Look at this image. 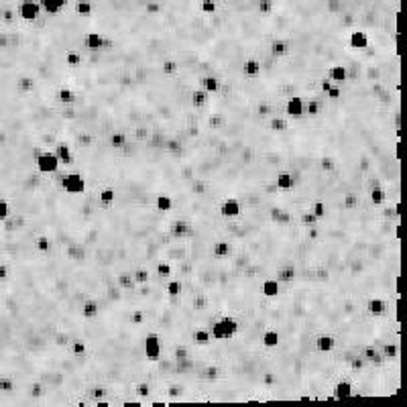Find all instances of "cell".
Listing matches in <instances>:
<instances>
[{"label": "cell", "instance_id": "obj_1", "mask_svg": "<svg viewBox=\"0 0 407 407\" xmlns=\"http://www.w3.org/2000/svg\"><path fill=\"white\" fill-rule=\"evenodd\" d=\"M167 232L173 240H189V238L196 237L194 224H191V220L186 218V216H177V218L171 220L169 226H167Z\"/></svg>", "mask_w": 407, "mask_h": 407}, {"label": "cell", "instance_id": "obj_2", "mask_svg": "<svg viewBox=\"0 0 407 407\" xmlns=\"http://www.w3.org/2000/svg\"><path fill=\"white\" fill-rule=\"evenodd\" d=\"M59 179H61V189L66 191L68 196H71V198L84 196V191H85V177L80 173V171H69V173H63Z\"/></svg>", "mask_w": 407, "mask_h": 407}, {"label": "cell", "instance_id": "obj_3", "mask_svg": "<svg viewBox=\"0 0 407 407\" xmlns=\"http://www.w3.org/2000/svg\"><path fill=\"white\" fill-rule=\"evenodd\" d=\"M59 167H61V163H59L55 151H41L37 155V159H35V169H37V173H41V175L57 173Z\"/></svg>", "mask_w": 407, "mask_h": 407}, {"label": "cell", "instance_id": "obj_4", "mask_svg": "<svg viewBox=\"0 0 407 407\" xmlns=\"http://www.w3.org/2000/svg\"><path fill=\"white\" fill-rule=\"evenodd\" d=\"M143 352H145L147 360H151V362L161 360V336H159V332L149 330L145 334V338H143Z\"/></svg>", "mask_w": 407, "mask_h": 407}, {"label": "cell", "instance_id": "obj_5", "mask_svg": "<svg viewBox=\"0 0 407 407\" xmlns=\"http://www.w3.org/2000/svg\"><path fill=\"white\" fill-rule=\"evenodd\" d=\"M269 220L275 224V226H279V228L299 226L297 216H295L291 210H287V208H283V206H273V208L269 210Z\"/></svg>", "mask_w": 407, "mask_h": 407}, {"label": "cell", "instance_id": "obj_6", "mask_svg": "<svg viewBox=\"0 0 407 407\" xmlns=\"http://www.w3.org/2000/svg\"><path fill=\"white\" fill-rule=\"evenodd\" d=\"M346 45L352 51H367L371 47V35L367 33L365 29H355V31H350V33H348Z\"/></svg>", "mask_w": 407, "mask_h": 407}, {"label": "cell", "instance_id": "obj_7", "mask_svg": "<svg viewBox=\"0 0 407 407\" xmlns=\"http://www.w3.org/2000/svg\"><path fill=\"white\" fill-rule=\"evenodd\" d=\"M293 51V41L287 37H275L269 43V53L275 59H285L287 55H291Z\"/></svg>", "mask_w": 407, "mask_h": 407}, {"label": "cell", "instance_id": "obj_8", "mask_svg": "<svg viewBox=\"0 0 407 407\" xmlns=\"http://www.w3.org/2000/svg\"><path fill=\"white\" fill-rule=\"evenodd\" d=\"M218 214L222 218H228V220H237L242 216V204L237 198H224L218 206Z\"/></svg>", "mask_w": 407, "mask_h": 407}, {"label": "cell", "instance_id": "obj_9", "mask_svg": "<svg viewBox=\"0 0 407 407\" xmlns=\"http://www.w3.org/2000/svg\"><path fill=\"white\" fill-rule=\"evenodd\" d=\"M18 17L25 23H33L41 17V4L37 0H20L18 2Z\"/></svg>", "mask_w": 407, "mask_h": 407}, {"label": "cell", "instance_id": "obj_10", "mask_svg": "<svg viewBox=\"0 0 407 407\" xmlns=\"http://www.w3.org/2000/svg\"><path fill=\"white\" fill-rule=\"evenodd\" d=\"M314 346L320 355H332L338 346V340H336L334 334H330V332H320V334L314 338Z\"/></svg>", "mask_w": 407, "mask_h": 407}, {"label": "cell", "instance_id": "obj_11", "mask_svg": "<svg viewBox=\"0 0 407 407\" xmlns=\"http://www.w3.org/2000/svg\"><path fill=\"white\" fill-rule=\"evenodd\" d=\"M212 256L216 261H228L232 259V254H234V244L226 238H218V240H214L212 242Z\"/></svg>", "mask_w": 407, "mask_h": 407}, {"label": "cell", "instance_id": "obj_12", "mask_svg": "<svg viewBox=\"0 0 407 407\" xmlns=\"http://www.w3.org/2000/svg\"><path fill=\"white\" fill-rule=\"evenodd\" d=\"M365 309H367L371 316H374V318H383V316L389 314V302L385 297L371 295L367 299V304H365Z\"/></svg>", "mask_w": 407, "mask_h": 407}, {"label": "cell", "instance_id": "obj_13", "mask_svg": "<svg viewBox=\"0 0 407 407\" xmlns=\"http://www.w3.org/2000/svg\"><path fill=\"white\" fill-rule=\"evenodd\" d=\"M304 104H305V100L302 98V96H291V98H287V102H285V116L289 120L304 119Z\"/></svg>", "mask_w": 407, "mask_h": 407}, {"label": "cell", "instance_id": "obj_14", "mask_svg": "<svg viewBox=\"0 0 407 407\" xmlns=\"http://www.w3.org/2000/svg\"><path fill=\"white\" fill-rule=\"evenodd\" d=\"M208 330H210V334H212V340H214V342H232V340H234V332H232L230 328L224 326V324L220 322V318L214 320Z\"/></svg>", "mask_w": 407, "mask_h": 407}, {"label": "cell", "instance_id": "obj_15", "mask_svg": "<svg viewBox=\"0 0 407 407\" xmlns=\"http://www.w3.org/2000/svg\"><path fill=\"white\" fill-rule=\"evenodd\" d=\"M360 356L365 358L371 367H383L385 362H387V360L383 358L381 348H379L377 344H365V346L360 348Z\"/></svg>", "mask_w": 407, "mask_h": 407}, {"label": "cell", "instance_id": "obj_16", "mask_svg": "<svg viewBox=\"0 0 407 407\" xmlns=\"http://www.w3.org/2000/svg\"><path fill=\"white\" fill-rule=\"evenodd\" d=\"M80 314H82V318L85 320V322H94V320L98 318V314H100L98 299H96V297H85V299H82Z\"/></svg>", "mask_w": 407, "mask_h": 407}, {"label": "cell", "instance_id": "obj_17", "mask_svg": "<svg viewBox=\"0 0 407 407\" xmlns=\"http://www.w3.org/2000/svg\"><path fill=\"white\" fill-rule=\"evenodd\" d=\"M55 155H57L59 163H61L63 167H76V155H73L69 143L59 141V143L55 145ZM73 171H76V169H73Z\"/></svg>", "mask_w": 407, "mask_h": 407}, {"label": "cell", "instance_id": "obj_18", "mask_svg": "<svg viewBox=\"0 0 407 407\" xmlns=\"http://www.w3.org/2000/svg\"><path fill=\"white\" fill-rule=\"evenodd\" d=\"M295 277H297V267L293 263H285L281 267H277V271H275V279L279 283H283V285L293 283Z\"/></svg>", "mask_w": 407, "mask_h": 407}, {"label": "cell", "instance_id": "obj_19", "mask_svg": "<svg viewBox=\"0 0 407 407\" xmlns=\"http://www.w3.org/2000/svg\"><path fill=\"white\" fill-rule=\"evenodd\" d=\"M242 73L246 80H259L263 76V66L256 57H246L242 63Z\"/></svg>", "mask_w": 407, "mask_h": 407}, {"label": "cell", "instance_id": "obj_20", "mask_svg": "<svg viewBox=\"0 0 407 407\" xmlns=\"http://www.w3.org/2000/svg\"><path fill=\"white\" fill-rule=\"evenodd\" d=\"M55 102L61 106H73L78 102V92L69 85H59L55 90Z\"/></svg>", "mask_w": 407, "mask_h": 407}, {"label": "cell", "instance_id": "obj_21", "mask_svg": "<svg viewBox=\"0 0 407 407\" xmlns=\"http://www.w3.org/2000/svg\"><path fill=\"white\" fill-rule=\"evenodd\" d=\"M189 102H191V106H194L196 110H206L208 106H210V102H212V98H210V94L206 90H202L200 85H198V88L191 90Z\"/></svg>", "mask_w": 407, "mask_h": 407}, {"label": "cell", "instance_id": "obj_22", "mask_svg": "<svg viewBox=\"0 0 407 407\" xmlns=\"http://www.w3.org/2000/svg\"><path fill=\"white\" fill-rule=\"evenodd\" d=\"M326 76H328V80L332 84L342 85V84H346V80H348V68L344 66V63H334V66L328 68Z\"/></svg>", "mask_w": 407, "mask_h": 407}, {"label": "cell", "instance_id": "obj_23", "mask_svg": "<svg viewBox=\"0 0 407 407\" xmlns=\"http://www.w3.org/2000/svg\"><path fill=\"white\" fill-rule=\"evenodd\" d=\"M39 4L49 17H57L63 10H68L69 0H39Z\"/></svg>", "mask_w": 407, "mask_h": 407}, {"label": "cell", "instance_id": "obj_24", "mask_svg": "<svg viewBox=\"0 0 407 407\" xmlns=\"http://www.w3.org/2000/svg\"><path fill=\"white\" fill-rule=\"evenodd\" d=\"M35 88H37L35 80L31 78V76H27V73L18 76L17 82H15V90H17V94L20 96V98H23V96H31V94L35 92Z\"/></svg>", "mask_w": 407, "mask_h": 407}, {"label": "cell", "instance_id": "obj_25", "mask_svg": "<svg viewBox=\"0 0 407 407\" xmlns=\"http://www.w3.org/2000/svg\"><path fill=\"white\" fill-rule=\"evenodd\" d=\"M332 395H334L336 399H348L352 397V391H355V383H352L350 379H338L334 383V387H332Z\"/></svg>", "mask_w": 407, "mask_h": 407}, {"label": "cell", "instance_id": "obj_26", "mask_svg": "<svg viewBox=\"0 0 407 407\" xmlns=\"http://www.w3.org/2000/svg\"><path fill=\"white\" fill-rule=\"evenodd\" d=\"M198 85H200L202 90H206L210 96H216V94L220 92V88H222V82H220L218 76H214V73H208V76H202V78L198 80Z\"/></svg>", "mask_w": 407, "mask_h": 407}, {"label": "cell", "instance_id": "obj_27", "mask_svg": "<svg viewBox=\"0 0 407 407\" xmlns=\"http://www.w3.org/2000/svg\"><path fill=\"white\" fill-rule=\"evenodd\" d=\"M51 249H53V240H51L49 234H45V232L37 234L35 240H33V251H35L39 256H47V254L51 253Z\"/></svg>", "mask_w": 407, "mask_h": 407}, {"label": "cell", "instance_id": "obj_28", "mask_svg": "<svg viewBox=\"0 0 407 407\" xmlns=\"http://www.w3.org/2000/svg\"><path fill=\"white\" fill-rule=\"evenodd\" d=\"M102 47H104V35L102 33H96V31L85 33V37H84V49L85 51L96 53V51H102Z\"/></svg>", "mask_w": 407, "mask_h": 407}, {"label": "cell", "instance_id": "obj_29", "mask_svg": "<svg viewBox=\"0 0 407 407\" xmlns=\"http://www.w3.org/2000/svg\"><path fill=\"white\" fill-rule=\"evenodd\" d=\"M293 126V120H289L287 116H271L269 120H267V128H269L271 133H287L289 128Z\"/></svg>", "mask_w": 407, "mask_h": 407}, {"label": "cell", "instance_id": "obj_30", "mask_svg": "<svg viewBox=\"0 0 407 407\" xmlns=\"http://www.w3.org/2000/svg\"><path fill=\"white\" fill-rule=\"evenodd\" d=\"M261 344H263L267 350H275L277 346L281 344V332H279V330H275V328L265 330V332H263V336H261Z\"/></svg>", "mask_w": 407, "mask_h": 407}, {"label": "cell", "instance_id": "obj_31", "mask_svg": "<svg viewBox=\"0 0 407 407\" xmlns=\"http://www.w3.org/2000/svg\"><path fill=\"white\" fill-rule=\"evenodd\" d=\"M328 104L322 102V100H314V98L312 100H305V104H304V116H307V119H318V116L328 108Z\"/></svg>", "mask_w": 407, "mask_h": 407}, {"label": "cell", "instance_id": "obj_32", "mask_svg": "<svg viewBox=\"0 0 407 407\" xmlns=\"http://www.w3.org/2000/svg\"><path fill=\"white\" fill-rule=\"evenodd\" d=\"M275 186L279 191H291L295 187V179H293V173L291 171H279V173L275 175Z\"/></svg>", "mask_w": 407, "mask_h": 407}, {"label": "cell", "instance_id": "obj_33", "mask_svg": "<svg viewBox=\"0 0 407 407\" xmlns=\"http://www.w3.org/2000/svg\"><path fill=\"white\" fill-rule=\"evenodd\" d=\"M128 143H133L131 136H128L126 133H122V131H114V133H110V136H108V145H110L112 151H122V149H124Z\"/></svg>", "mask_w": 407, "mask_h": 407}, {"label": "cell", "instance_id": "obj_34", "mask_svg": "<svg viewBox=\"0 0 407 407\" xmlns=\"http://www.w3.org/2000/svg\"><path fill=\"white\" fill-rule=\"evenodd\" d=\"M191 338H194V344L196 346H210V344H218V342H214L212 340V334H210V330L208 328H196L194 332H191Z\"/></svg>", "mask_w": 407, "mask_h": 407}, {"label": "cell", "instance_id": "obj_35", "mask_svg": "<svg viewBox=\"0 0 407 407\" xmlns=\"http://www.w3.org/2000/svg\"><path fill=\"white\" fill-rule=\"evenodd\" d=\"M369 202L373 204L374 208H381L385 202H389V196H387V191H385V187L383 186H373L371 189H369Z\"/></svg>", "mask_w": 407, "mask_h": 407}, {"label": "cell", "instance_id": "obj_36", "mask_svg": "<svg viewBox=\"0 0 407 407\" xmlns=\"http://www.w3.org/2000/svg\"><path fill=\"white\" fill-rule=\"evenodd\" d=\"M379 348L387 362H399V342H385Z\"/></svg>", "mask_w": 407, "mask_h": 407}, {"label": "cell", "instance_id": "obj_37", "mask_svg": "<svg viewBox=\"0 0 407 407\" xmlns=\"http://www.w3.org/2000/svg\"><path fill=\"white\" fill-rule=\"evenodd\" d=\"M63 61H66V66H68L69 69H78V68L84 66L85 55H84L82 51H78V49H69V51L66 53V57H63Z\"/></svg>", "mask_w": 407, "mask_h": 407}, {"label": "cell", "instance_id": "obj_38", "mask_svg": "<svg viewBox=\"0 0 407 407\" xmlns=\"http://www.w3.org/2000/svg\"><path fill=\"white\" fill-rule=\"evenodd\" d=\"M161 73L167 78V80H177L179 76V61L173 59V57H169L161 63Z\"/></svg>", "mask_w": 407, "mask_h": 407}, {"label": "cell", "instance_id": "obj_39", "mask_svg": "<svg viewBox=\"0 0 407 407\" xmlns=\"http://www.w3.org/2000/svg\"><path fill=\"white\" fill-rule=\"evenodd\" d=\"M73 13H76V17L90 18L94 15V4L90 2V0H78V2L73 4Z\"/></svg>", "mask_w": 407, "mask_h": 407}, {"label": "cell", "instance_id": "obj_40", "mask_svg": "<svg viewBox=\"0 0 407 407\" xmlns=\"http://www.w3.org/2000/svg\"><path fill=\"white\" fill-rule=\"evenodd\" d=\"M155 208L157 212H173V198H171L169 194H159L155 198Z\"/></svg>", "mask_w": 407, "mask_h": 407}, {"label": "cell", "instance_id": "obj_41", "mask_svg": "<svg viewBox=\"0 0 407 407\" xmlns=\"http://www.w3.org/2000/svg\"><path fill=\"white\" fill-rule=\"evenodd\" d=\"M165 293L169 297H179L181 293H184V283H181L179 279H175V277H171V279H167V283H165Z\"/></svg>", "mask_w": 407, "mask_h": 407}, {"label": "cell", "instance_id": "obj_42", "mask_svg": "<svg viewBox=\"0 0 407 407\" xmlns=\"http://www.w3.org/2000/svg\"><path fill=\"white\" fill-rule=\"evenodd\" d=\"M131 273H133V279L136 285H147L151 281V271H149L147 267H135Z\"/></svg>", "mask_w": 407, "mask_h": 407}, {"label": "cell", "instance_id": "obj_43", "mask_svg": "<svg viewBox=\"0 0 407 407\" xmlns=\"http://www.w3.org/2000/svg\"><path fill=\"white\" fill-rule=\"evenodd\" d=\"M171 356H173V360H186L189 356H194V350L187 344H175L173 350H171Z\"/></svg>", "mask_w": 407, "mask_h": 407}, {"label": "cell", "instance_id": "obj_44", "mask_svg": "<svg viewBox=\"0 0 407 407\" xmlns=\"http://www.w3.org/2000/svg\"><path fill=\"white\" fill-rule=\"evenodd\" d=\"M309 212H312L318 220H326V216H328V206H326V202H324V200H314L312 206H309Z\"/></svg>", "mask_w": 407, "mask_h": 407}, {"label": "cell", "instance_id": "obj_45", "mask_svg": "<svg viewBox=\"0 0 407 407\" xmlns=\"http://www.w3.org/2000/svg\"><path fill=\"white\" fill-rule=\"evenodd\" d=\"M297 222H299V226H304V228H309V226H316V224L320 222H324V220H318L316 216L309 210H304V212H299V216H297Z\"/></svg>", "mask_w": 407, "mask_h": 407}, {"label": "cell", "instance_id": "obj_46", "mask_svg": "<svg viewBox=\"0 0 407 407\" xmlns=\"http://www.w3.org/2000/svg\"><path fill=\"white\" fill-rule=\"evenodd\" d=\"M200 13L212 17L218 13V0H200Z\"/></svg>", "mask_w": 407, "mask_h": 407}, {"label": "cell", "instance_id": "obj_47", "mask_svg": "<svg viewBox=\"0 0 407 407\" xmlns=\"http://www.w3.org/2000/svg\"><path fill=\"white\" fill-rule=\"evenodd\" d=\"M342 96H344V88L342 85H332V88L328 90V94H326V98H328V102H334V100H340Z\"/></svg>", "mask_w": 407, "mask_h": 407}, {"label": "cell", "instance_id": "obj_48", "mask_svg": "<svg viewBox=\"0 0 407 407\" xmlns=\"http://www.w3.org/2000/svg\"><path fill=\"white\" fill-rule=\"evenodd\" d=\"M10 214H13V210H10V202L4 200V198H0V224H2Z\"/></svg>", "mask_w": 407, "mask_h": 407}, {"label": "cell", "instance_id": "obj_49", "mask_svg": "<svg viewBox=\"0 0 407 407\" xmlns=\"http://www.w3.org/2000/svg\"><path fill=\"white\" fill-rule=\"evenodd\" d=\"M15 17H17V10H13V8H2V10H0V18H2V23H6V25H13Z\"/></svg>", "mask_w": 407, "mask_h": 407}, {"label": "cell", "instance_id": "obj_50", "mask_svg": "<svg viewBox=\"0 0 407 407\" xmlns=\"http://www.w3.org/2000/svg\"><path fill=\"white\" fill-rule=\"evenodd\" d=\"M332 85H334V84H332V82L328 80V76H326V78H322V80H320V90H322L324 94H328V90L332 88Z\"/></svg>", "mask_w": 407, "mask_h": 407}]
</instances>
